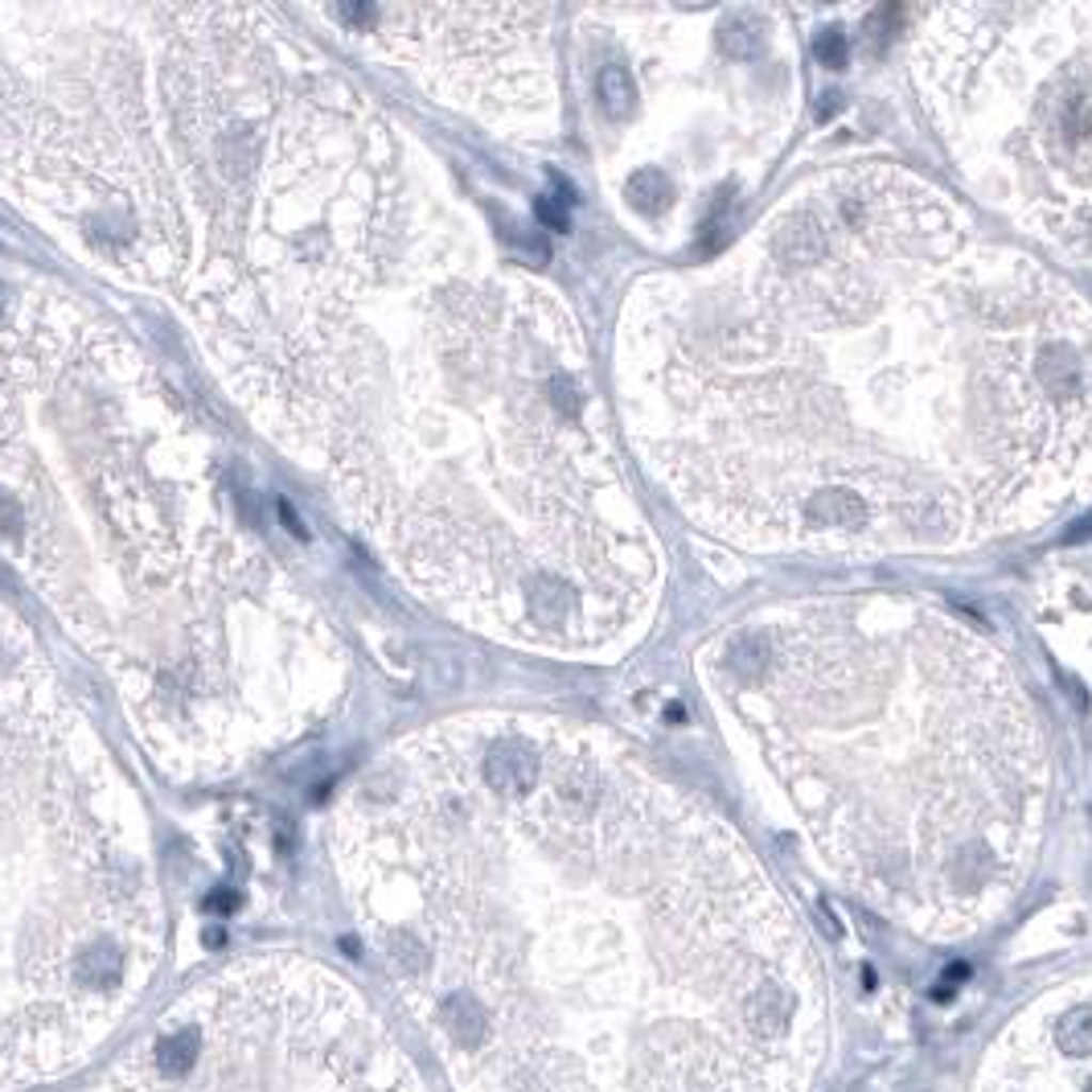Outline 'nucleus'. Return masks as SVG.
<instances>
[{"mask_svg": "<svg viewBox=\"0 0 1092 1092\" xmlns=\"http://www.w3.org/2000/svg\"><path fill=\"white\" fill-rule=\"evenodd\" d=\"M616 382L649 477L751 555H949L1092 506V300L891 160L645 275Z\"/></svg>", "mask_w": 1092, "mask_h": 1092, "instance_id": "nucleus-1", "label": "nucleus"}, {"mask_svg": "<svg viewBox=\"0 0 1092 1092\" xmlns=\"http://www.w3.org/2000/svg\"><path fill=\"white\" fill-rule=\"evenodd\" d=\"M337 862L456 1092H813L826 1067L797 907L613 731H456L349 801Z\"/></svg>", "mask_w": 1092, "mask_h": 1092, "instance_id": "nucleus-2", "label": "nucleus"}, {"mask_svg": "<svg viewBox=\"0 0 1092 1092\" xmlns=\"http://www.w3.org/2000/svg\"><path fill=\"white\" fill-rule=\"evenodd\" d=\"M698 674L818 867L929 940L982 933L1035 871L1047 735L1018 669L907 596H813L744 616Z\"/></svg>", "mask_w": 1092, "mask_h": 1092, "instance_id": "nucleus-3", "label": "nucleus"}, {"mask_svg": "<svg viewBox=\"0 0 1092 1092\" xmlns=\"http://www.w3.org/2000/svg\"><path fill=\"white\" fill-rule=\"evenodd\" d=\"M613 50L591 99L620 136L616 193L658 242L702 259L731 247V222L801 111V46L780 9H604Z\"/></svg>", "mask_w": 1092, "mask_h": 1092, "instance_id": "nucleus-4", "label": "nucleus"}, {"mask_svg": "<svg viewBox=\"0 0 1092 1092\" xmlns=\"http://www.w3.org/2000/svg\"><path fill=\"white\" fill-rule=\"evenodd\" d=\"M907 62L974 197L1092 267V4H929Z\"/></svg>", "mask_w": 1092, "mask_h": 1092, "instance_id": "nucleus-5", "label": "nucleus"}, {"mask_svg": "<svg viewBox=\"0 0 1092 1092\" xmlns=\"http://www.w3.org/2000/svg\"><path fill=\"white\" fill-rule=\"evenodd\" d=\"M86 1092H427V1080L342 974L267 953L189 986Z\"/></svg>", "mask_w": 1092, "mask_h": 1092, "instance_id": "nucleus-6", "label": "nucleus"}, {"mask_svg": "<svg viewBox=\"0 0 1092 1092\" xmlns=\"http://www.w3.org/2000/svg\"><path fill=\"white\" fill-rule=\"evenodd\" d=\"M969 1092H1092V974L1043 990L1007 1018Z\"/></svg>", "mask_w": 1092, "mask_h": 1092, "instance_id": "nucleus-7", "label": "nucleus"}]
</instances>
